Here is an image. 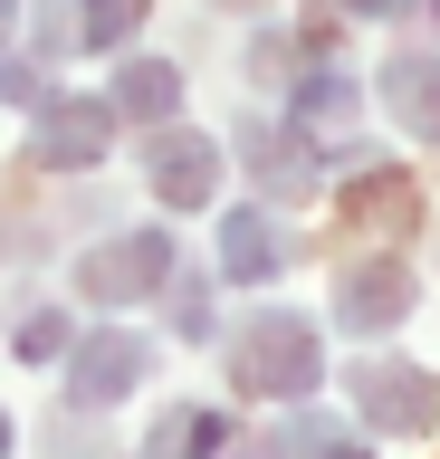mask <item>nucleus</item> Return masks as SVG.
Instances as JSON below:
<instances>
[{
    "label": "nucleus",
    "mask_w": 440,
    "mask_h": 459,
    "mask_svg": "<svg viewBox=\"0 0 440 459\" xmlns=\"http://www.w3.org/2000/svg\"><path fill=\"white\" fill-rule=\"evenodd\" d=\"M0 20H10V0H0Z\"/></svg>",
    "instance_id": "7ed1b4c3"
},
{
    "label": "nucleus",
    "mask_w": 440,
    "mask_h": 459,
    "mask_svg": "<svg viewBox=\"0 0 440 459\" xmlns=\"http://www.w3.org/2000/svg\"><path fill=\"white\" fill-rule=\"evenodd\" d=\"M354 10H402V0H354Z\"/></svg>",
    "instance_id": "f03ea898"
},
{
    "label": "nucleus",
    "mask_w": 440,
    "mask_h": 459,
    "mask_svg": "<svg viewBox=\"0 0 440 459\" xmlns=\"http://www.w3.org/2000/svg\"><path fill=\"white\" fill-rule=\"evenodd\" d=\"M393 96H402V115H421V125L440 134V67H411L402 57V67H393Z\"/></svg>",
    "instance_id": "f257e3e1"
}]
</instances>
